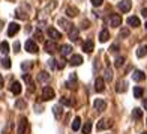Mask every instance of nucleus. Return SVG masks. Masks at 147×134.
Returning <instances> with one entry per match:
<instances>
[{
	"instance_id": "nucleus-31",
	"label": "nucleus",
	"mask_w": 147,
	"mask_h": 134,
	"mask_svg": "<svg viewBox=\"0 0 147 134\" xmlns=\"http://www.w3.org/2000/svg\"><path fill=\"white\" fill-rule=\"evenodd\" d=\"M38 80L39 82H47V80H50V74L48 72H41L39 77H38Z\"/></svg>"
},
{
	"instance_id": "nucleus-46",
	"label": "nucleus",
	"mask_w": 147,
	"mask_h": 134,
	"mask_svg": "<svg viewBox=\"0 0 147 134\" xmlns=\"http://www.w3.org/2000/svg\"><path fill=\"white\" fill-rule=\"evenodd\" d=\"M146 29H147V23H146Z\"/></svg>"
},
{
	"instance_id": "nucleus-1",
	"label": "nucleus",
	"mask_w": 147,
	"mask_h": 134,
	"mask_svg": "<svg viewBox=\"0 0 147 134\" xmlns=\"http://www.w3.org/2000/svg\"><path fill=\"white\" fill-rule=\"evenodd\" d=\"M44 50L47 53H50V54H54V53L59 50V45L56 44V41H47L44 44Z\"/></svg>"
},
{
	"instance_id": "nucleus-10",
	"label": "nucleus",
	"mask_w": 147,
	"mask_h": 134,
	"mask_svg": "<svg viewBox=\"0 0 147 134\" xmlns=\"http://www.w3.org/2000/svg\"><path fill=\"white\" fill-rule=\"evenodd\" d=\"M26 50H27L29 53H36L38 51V45L35 44V41H32V39H29V41H26Z\"/></svg>"
},
{
	"instance_id": "nucleus-13",
	"label": "nucleus",
	"mask_w": 147,
	"mask_h": 134,
	"mask_svg": "<svg viewBox=\"0 0 147 134\" xmlns=\"http://www.w3.org/2000/svg\"><path fill=\"white\" fill-rule=\"evenodd\" d=\"M93 48H95V44H93L92 39H87V41L83 44V51H86V53H92Z\"/></svg>"
},
{
	"instance_id": "nucleus-45",
	"label": "nucleus",
	"mask_w": 147,
	"mask_h": 134,
	"mask_svg": "<svg viewBox=\"0 0 147 134\" xmlns=\"http://www.w3.org/2000/svg\"><path fill=\"white\" fill-rule=\"evenodd\" d=\"M2 88H3V77L0 76V89H2Z\"/></svg>"
},
{
	"instance_id": "nucleus-33",
	"label": "nucleus",
	"mask_w": 147,
	"mask_h": 134,
	"mask_svg": "<svg viewBox=\"0 0 147 134\" xmlns=\"http://www.w3.org/2000/svg\"><path fill=\"white\" fill-rule=\"evenodd\" d=\"M2 65H3V68L9 69V68H11V59H9V57H5V59L2 60Z\"/></svg>"
},
{
	"instance_id": "nucleus-26",
	"label": "nucleus",
	"mask_w": 147,
	"mask_h": 134,
	"mask_svg": "<svg viewBox=\"0 0 147 134\" xmlns=\"http://www.w3.org/2000/svg\"><path fill=\"white\" fill-rule=\"evenodd\" d=\"M53 113H54V116H56L57 119H60V116H62V104L53 107Z\"/></svg>"
},
{
	"instance_id": "nucleus-2",
	"label": "nucleus",
	"mask_w": 147,
	"mask_h": 134,
	"mask_svg": "<svg viewBox=\"0 0 147 134\" xmlns=\"http://www.w3.org/2000/svg\"><path fill=\"white\" fill-rule=\"evenodd\" d=\"M54 90H53L51 88H48V86H45V88L42 89V99L44 101H50V99L54 98Z\"/></svg>"
},
{
	"instance_id": "nucleus-4",
	"label": "nucleus",
	"mask_w": 147,
	"mask_h": 134,
	"mask_svg": "<svg viewBox=\"0 0 147 134\" xmlns=\"http://www.w3.org/2000/svg\"><path fill=\"white\" fill-rule=\"evenodd\" d=\"M113 127V122L111 120H107V119H101L96 125V130L98 131H102V130H107V128H111Z\"/></svg>"
},
{
	"instance_id": "nucleus-14",
	"label": "nucleus",
	"mask_w": 147,
	"mask_h": 134,
	"mask_svg": "<svg viewBox=\"0 0 147 134\" xmlns=\"http://www.w3.org/2000/svg\"><path fill=\"white\" fill-rule=\"evenodd\" d=\"M69 63H71L72 66H78V65L83 63V57L80 56V54H74V56L71 57V60H69Z\"/></svg>"
},
{
	"instance_id": "nucleus-30",
	"label": "nucleus",
	"mask_w": 147,
	"mask_h": 134,
	"mask_svg": "<svg viewBox=\"0 0 147 134\" xmlns=\"http://www.w3.org/2000/svg\"><path fill=\"white\" fill-rule=\"evenodd\" d=\"M90 131H92V122L89 120V122H86V124H84V127H83V133H84V134H90Z\"/></svg>"
},
{
	"instance_id": "nucleus-32",
	"label": "nucleus",
	"mask_w": 147,
	"mask_h": 134,
	"mask_svg": "<svg viewBox=\"0 0 147 134\" xmlns=\"http://www.w3.org/2000/svg\"><path fill=\"white\" fill-rule=\"evenodd\" d=\"M123 63H125V57H123V56H119V57L116 59V62H114L116 68H120V66H122Z\"/></svg>"
},
{
	"instance_id": "nucleus-22",
	"label": "nucleus",
	"mask_w": 147,
	"mask_h": 134,
	"mask_svg": "<svg viewBox=\"0 0 147 134\" xmlns=\"http://www.w3.org/2000/svg\"><path fill=\"white\" fill-rule=\"evenodd\" d=\"M132 118L135 119V120H140L143 118V110H140V109H134L132 110Z\"/></svg>"
},
{
	"instance_id": "nucleus-36",
	"label": "nucleus",
	"mask_w": 147,
	"mask_h": 134,
	"mask_svg": "<svg viewBox=\"0 0 147 134\" xmlns=\"http://www.w3.org/2000/svg\"><path fill=\"white\" fill-rule=\"evenodd\" d=\"M15 105H17V109H20V110H21V109H26V103L23 101V99H18V101L15 103Z\"/></svg>"
},
{
	"instance_id": "nucleus-29",
	"label": "nucleus",
	"mask_w": 147,
	"mask_h": 134,
	"mask_svg": "<svg viewBox=\"0 0 147 134\" xmlns=\"http://www.w3.org/2000/svg\"><path fill=\"white\" fill-rule=\"evenodd\" d=\"M80 125H81V119H80V118L77 116L75 119H74V122H72V130H74V131H78Z\"/></svg>"
},
{
	"instance_id": "nucleus-37",
	"label": "nucleus",
	"mask_w": 147,
	"mask_h": 134,
	"mask_svg": "<svg viewBox=\"0 0 147 134\" xmlns=\"http://www.w3.org/2000/svg\"><path fill=\"white\" fill-rule=\"evenodd\" d=\"M90 2H92V5H93V6H101L104 0H90Z\"/></svg>"
},
{
	"instance_id": "nucleus-12",
	"label": "nucleus",
	"mask_w": 147,
	"mask_h": 134,
	"mask_svg": "<svg viewBox=\"0 0 147 134\" xmlns=\"http://www.w3.org/2000/svg\"><path fill=\"white\" fill-rule=\"evenodd\" d=\"M68 33H69V39H71V41H78V39H80V30L77 27H71V30Z\"/></svg>"
},
{
	"instance_id": "nucleus-42",
	"label": "nucleus",
	"mask_w": 147,
	"mask_h": 134,
	"mask_svg": "<svg viewBox=\"0 0 147 134\" xmlns=\"http://www.w3.org/2000/svg\"><path fill=\"white\" fill-rule=\"evenodd\" d=\"M65 60H60V62H59V68H65Z\"/></svg>"
},
{
	"instance_id": "nucleus-23",
	"label": "nucleus",
	"mask_w": 147,
	"mask_h": 134,
	"mask_svg": "<svg viewBox=\"0 0 147 134\" xmlns=\"http://www.w3.org/2000/svg\"><path fill=\"white\" fill-rule=\"evenodd\" d=\"M143 93H144L143 88H140V86H135V88H134V97H135V98H141Z\"/></svg>"
},
{
	"instance_id": "nucleus-35",
	"label": "nucleus",
	"mask_w": 147,
	"mask_h": 134,
	"mask_svg": "<svg viewBox=\"0 0 147 134\" xmlns=\"http://www.w3.org/2000/svg\"><path fill=\"white\" fill-rule=\"evenodd\" d=\"M105 80H107V82H111V80H113V71L111 69L105 71Z\"/></svg>"
},
{
	"instance_id": "nucleus-6",
	"label": "nucleus",
	"mask_w": 147,
	"mask_h": 134,
	"mask_svg": "<svg viewBox=\"0 0 147 134\" xmlns=\"http://www.w3.org/2000/svg\"><path fill=\"white\" fill-rule=\"evenodd\" d=\"M93 107H95L96 112H104L107 109V103L104 101V99L98 98V99H95V103H93Z\"/></svg>"
},
{
	"instance_id": "nucleus-16",
	"label": "nucleus",
	"mask_w": 147,
	"mask_h": 134,
	"mask_svg": "<svg viewBox=\"0 0 147 134\" xmlns=\"http://www.w3.org/2000/svg\"><path fill=\"white\" fill-rule=\"evenodd\" d=\"M11 92L14 93V95H20V93H21V84L18 82H14L11 84Z\"/></svg>"
},
{
	"instance_id": "nucleus-44",
	"label": "nucleus",
	"mask_w": 147,
	"mask_h": 134,
	"mask_svg": "<svg viewBox=\"0 0 147 134\" xmlns=\"http://www.w3.org/2000/svg\"><path fill=\"white\" fill-rule=\"evenodd\" d=\"M143 105H144V109L147 110V98H144V101H143Z\"/></svg>"
},
{
	"instance_id": "nucleus-20",
	"label": "nucleus",
	"mask_w": 147,
	"mask_h": 134,
	"mask_svg": "<svg viewBox=\"0 0 147 134\" xmlns=\"http://www.w3.org/2000/svg\"><path fill=\"white\" fill-rule=\"evenodd\" d=\"M59 24L62 26V29H65V30H71V23L68 21V20H65V18H60L59 20Z\"/></svg>"
},
{
	"instance_id": "nucleus-11",
	"label": "nucleus",
	"mask_w": 147,
	"mask_h": 134,
	"mask_svg": "<svg viewBox=\"0 0 147 134\" xmlns=\"http://www.w3.org/2000/svg\"><path fill=\"white\" fill-rule=\"evenodd\" d=\"M95 89H96V92H104V89H105V82H104V78H101V77L96 78V82H95Z\"/></svg>"
},
{
	"instance_id": "nucleus-19",
	"label": "nucleus",
	"mask_w": 147,
	"mask_h": 134,
	"mask_svg": "<svg viewBox=\"0 0 147 134\" xmlns=\"http://www.w3.org/2000/svg\"><path fill=\"white\" fill-rule=\"evenodd\" d=\"M128 24L131 27H138L140 26V18L138 17H129L128 18Z\"/></svg>"
},
{
	"instance_id": "nucleus-34",
	"label": "nucleus",
	"mask_w": 147,
	"mask_h": 134,
	"mask_svg": "<svg viewBox=\"0 0 147 134\" xmlns=\"http://www.w3.org/2000/svg\"><path fill=\"white\" fill-rule=\"evenodd\" d=\"M129 29H126V27H123L122 30H120V38H128L129 36Z\"/></svg>"
},
{
	"instance_id": "nucleus-5",
	"label": "nucleus",
	"mask_w": 147,
	"mask_h": 134,
	"mask_svg": "<svg viewBox=\"0 0 147 134\" xmlns=\"http://www.w3.org/2000/svg\"><path fill=\"white\" fill-rule=\"evenodd\" d=\"M47 33H48V36L53 39V41H59L60 38H62V33H60L59 30H56L54 27H48V30H47Z\"/></svg>"
},
{
	"instance_id": "nucleus-21",
	"label": "nucleus",
	"mask_w": 147,
	"mask_h": 134,
	"mask_svg": "<svg viewBox=\"0 0 147 134\" xmlns=\"http://www.w3.org/2000/svg\"><path fill=\"white\" fill-rule=\"evenodd\" d=\"M60 51H62V56H68V54H71L72 47H71V45H68V44H65V45H62Z\"/></svg>"
},
{
	"instance_id": "nucleus-18",
	"label": "nucleus",
	"mask_w": 147,
	"mask_h": 134,
	"mask_svg": "<svg viewBox=\"0 0 147 134\" xmlns=\"http://www.w3.org/2000/svg\"><path fill=\"white\" fill-rule=\"evenodd\" d=\"M108 39H110V32L104 29L101 33H99V41H101V42H107Z\"/></svg>"
},
{
	"instance_id": "nucleus-40",
	"label": "nucleus",
	"mask_w": 147,
	"mask_h": 134,
	"mask_svg": "<svg viewBox=\"0 0 147 134\" xmlns=\"http://www.w3.org/2000/svg\"><path fill=\"white\" fill-rule=\"evenodd\" d=\"M14 51H15V53L20 51V42H15V44H14Z\"/></svg>"
},
{
	"instance_id": "nucleus-7",
	"label": "nucleus",
	"mask_w": 147,
	"mask_h": 134,
	"mask_svg": "<svg viewBox=\"0 0 147 134\" xmlns=\"http://www.w3.org/2000/svg\"><path fill=\"white\" fill-rule=\"evenodd\" d=\"M26 130H27V119L21 116L20 118V122H18V134H24Z\"/></svg>"
},
{
	"instance_id": "nucleus-38",
	"label": "nucleus",
	"mask_w": 147,
	"mask_h": 134,
	"mask_svg": "<svg viewBox=\"0 0 147 134\" xmlns=\"http://www.w3.org/2000/svg\"><path fill=\"white\" fill-rule=\"evenodd\" d=\"M110 51H113V53H114V51H119V45H117V44H113V45L110 47Z\"/></svg>"
},
{
	"instance_id": "nucleus-24",
	"label": "nucleus",
	"mask_w": 147,
	"mask_h": 134,
	"mask_svg": "<svg viewBox=\"0 0 147 134\" xmlns=\"http://www.w3.org/2000/svg\"><path fill=\"white\" fill-rule=\"evenodd\" d=\"M66 14H68V17H77L78 15V9L77 8H72V6H69L68 9H66Z\"/></svg>"
},
{
	"instance_id": "nucleus-41",
	"label": "nucleus",
	"mask_w": 147,
	"mask_h": 134,
	"mask_svg": "<svg viewBox=\"0 0 147 134\" xmlns=\"http://www.w3.org/2000/svg\"><path fill=\"white\" fill-rule=\"evenodd\" d=\"M35 36H36L38 39H41V36H42V32H41V30H36V32H35Z\"/></svg>"
},
{
	"instance_id": "nucleus-8",
	"label": "nucleus",
	"mask_w": 147,
	"mask_h": 134,
	"mask_svg": "<svg viewBox=\"0 0 147 134\" xmlns=\"http://www.w3.org/2000/svg\"><path fill=\"white\" fill-rule=\"evenodd\" d=\"M110 24L113 27H119V26H122V17L119 14H113L111 18H110Z\"/></svg>"
},
{
	"instance_id": "nucleus-15",
	"label": "nucleus",
	"mask_w": 147,
	"mask_h": 134,
	"mask_svg": "<svg viewBox=\"0 0 147 134\" xmlns=\"http://www.w3.org/2000/svg\"><path fill=\"white\" fill-rule=\"evenodd\" d=\"M132 78L135 80V82H143V80L146 78V74H144L143 71H138V69H137V71H134Z\"/></svg>"
},
{
	"instance_id": "nucleus-47",
	"label": "nucleus",
	"mask_w": 147,
	"mask_h": 134,
	"mask_svg": "<svg viewBox=\"0 0 147 134\" xmlns=\"http://www.w3.org/2000/svg\"><path fill=\"white\" fill-rule=\"evenodd\" d=\"M141 134H147V133H141Z\"/></svg>"
},
{
	"instance_id": "nucleus-17",
	"label": "nucleus",
	"mask_w": 147,
	"mask_h": 134,
	"mask_svg": "<svg viewBox=\"0 0 147 134\" xmlns=\"http://www.w3.org/2000/svg\"><path fill=\"white\" fill-rule=\"evenodd\" d=\"M126 86H128V84H126V82H125V80H120V82L117 83V86H116V92H119V93L126 92V89H128Z\"/></svg>"
},
{
	"instance_id": "nucleus-25",
	"label": "nucleus",
	"mask_w": 147,
	"mask_h": 134,
	"mask_svg": "<svg viewBox=\"0 0 147 134\" xmlns=\"http://www.w3.org/2000/svg\"><path fill=\"white\" fill-rule=\"evenodd\" d=\"M146 54H147V45H141V47L137 50V56H138V57H144Z\"/></svg>"
},
{
	"instance_id": "nucleus-43",
	"label": "nucleus",
	"mask_w": 147,
	"mask_h": 134,
	"mask_svg": "<svg viewBox=\"0 0 147 134\" xmlns=\"http://www.w3.org/2000/svg\"><path fill=\"white\" fill-rule=\"evenodd\" d=\"M141 14H143V17H144V18H147V8H144V9L141 11Z\"/></svg>"
},
{
	"instance_id": "nucleus-27",
	"label": "nucleus",
	"mask_w": 147,
	"mask_h": 134,
	"mask_svg": "<svg viewBox=\"0 0 147 134\" xmlns=\"http://www.w3.org/2000/svg\"><path fill=\"white\" fill-rule=\"evenodd\" d=\"M0 51H2L3 54H8V53H9V44L6 41H3L2 44H0Z\"/></svg>"
},
{
	"instance_id": "nucleus-39",
	"label": "nucleus",
	"mask_w": 147,
	"mask_h": 134,
	"mask_svg": "<svg viewBox=\"0 0 147 134\" xmlns=\"http://www.w3.org/2000/svg\"><path fill=\"white\" fill-rule=\"evenodd\" d=\"M23 80H24V82H29V83H30V76H29V74H23Z\"/></svg>"
},
{
	"instance_id": "nucleus-9",
	"label": "nucleus",
	"mask_w": 147,
	"mask_h": 134,
	"mask_svg": "<svg viewBox=\"0 0 147 134\" xmlns=\"http://www.w3.org/2000/svg\"><path fill=\"white\" fill-rule=\"evenodd\" d=\"M20 30V24L18 23H11L9 24V27H8V36H14L17 35Z\"/></svg>"
},
{
	"instance_id": "nucleus-3",
	"label": "nucleus",
	"mask_w": 147,
	"mask_h": 134,
	"mask_svg": "<svg viewBox=\"0 0 147 134\" xmlns=\"http://www.w3.org/2000/svg\"><path fill=\"white\" fill-rule=\"evenodd\" d=\"M117 8L122 12H129L131 8H132V2H131V0H122V2H119Z\"/></svg>"
},
{
	"instance_id": "nucleus-28",
	"label": "nucleus",
	"mask_w": 147,
	"mask_h": 134,
	"mask_svg": "<svg viewBox=\"0 0 147 134\" xmlns=\"http://www.w3.org/2000/svg\"><path fill=\"white\" fill-rule=\"evenodd\" d=\"M60 104H62V105H66V107H72L74 105V101H72V99L71 98H62V99H60Z\"/></svg>"
}]
</instances>
